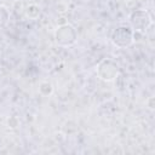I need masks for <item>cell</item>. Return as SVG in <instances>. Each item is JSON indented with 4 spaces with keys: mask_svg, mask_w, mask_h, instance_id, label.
I'll return each mask as SVG.
<instances>
[{
    "mask_svg": "<svg viewBox=\"0 0 155 155\" xmlns=\"http://www.w3.org/2000/svg\"><path fill=\"white\" fill-rule=\"evenodd\" d=\"M110 40L115 46L120 48H126L133 44L134 31L130 25H119L113 30L110 35Z\"/></svg>",
    "mask_w": 155,
    "mask_h": 155,
    "instance_id": "cell-1",
    "label": "cell"
},
{
    "mask_svg": "<svg viewBox=\"0 0 155 155\" xmlns=\"http://www.w3.org/2000/svg\"><path fill=\"white\" fill-rule=\"evenodd\" d=\"M130 24L133 31L143 34L153 25V19L145 10H136L130 15Z\"/></svg>",
    "mask_w": 155,
    "mask_h": 155,
    "instance_id": "cell-2",
    "label": "cell"
},
{
    "mask_svg": "<svg viewBox=\"0 0 155 155\" xmlns=\"http://www.w3.org/2000/svg\"><path fill=\"white\" fill-rule=\"evenodd\" d=\"M54 39L59 46L69 47L76 42L78 33L73 25L65 23V24H62L57 28V30L54 33Z\"/></svg>",
    "mask_w": 155,
    "mask_h": 155,
    "instance_id": "cell-3",
    "label": "cell"
},
{
    "mask_svg": "<svg viewBox=\"0 0 155 155\" xmlns=\"http://www.w3.org/2000/svg\"><path fill=\"white\" fill-rule=\"evenodd\" d=\"M96 71H97V75L102 80L113 81L117 78L120 68H119V64L115 61H113L111 58H104L98 63Z\"/></svg>",
    "mask_w": 155,
    "mask_h": 155,
    "instance_id": "cell-4",
    "label": "cell"
},
{
    "mask_svg": "<svg viewBox=\"0 0 155 155\" xmlns=\"http://www.w3.org/2000/svg\"><path fill=\"white\" fill-rule=\"evenodd\" d=\"M25 15H27V17L29 19H38L40 17V15H41V10H40V7L38 5L30 4L25 10Z\"/></svg>",
    "mask_w": 155,
    "mask_h": 155,
    "instance_id": "cell-5",
    "label": "cell"
},
{
    "mask_svg": "<svg viewBox=\"0 0 155 155\" xmlns=\"http://www.w3.org/2000/svg\"><path fill=\"white\" fill-rule=\"evenodd\" d=\"M8 18H10L8 10H7L5 6L0 5V29H1V28H4V27L7 24Z\"/></svg>",
    "mask_w": 155,
    "mask_h": 155,
    "instance_id": "cell-6",
    "label": "cell"
},
{
    "mask_svg": "<svg viewBox=\"0 0 155 155\" xmlns=\"http://www.w3.org/2000/svg\"><path fill=\"white\" fill-rule=\"evenodd\" d=\"M52 91H53V87H52V85L50 82L45 81V82H41L40 86H39V92L42 96H48V94L52 93Z\"/></svg>",
    "mask_w": 155,
    "mask_h": 155,
    "instance_id": "cell-7",
    "label": "cell"
},
{
    "mask_svg": "<svg viewBox=\"0 0 155 155\" xmlns=\"http://www.w3.org/2000/svg\"><path fill=\"white\" fill-rule=\"evenodd\" d=\"M7 124H8V126H10L11 128H16V127L18 126V120H17V117L11 116V117L7 120Z\"/></svg>",
    "mask_w": 155,
    "mask_h": 155,
    "instance_id": "cell-8",
    "label": "cell"
},
{
    "mask_svg": "<svg viewBox=\"0 0 155 155\" xmlns=\"http://www.w3.org/2000/svg\"><path fill=\"white\" fill-rule=\"evenodd\" d=\"M154 101H155L154 97H150V98L147 101V105H148V108H149L150 110H154V107H155V105H154Z\"/></svg>",
    "mask_w": 155,
    "mask_h": 155,
    "instance_id": "cell-9",
    "label": "cell"
},
{
    "mask_svg": "<svg viewBox=\"0 0 155 155\" xmlns=\"http://www.w3.org/2000/svg\"><path fill=\"white\" fill-rule=\"evenodd\" d=\"M0 67H1V65H0Z\"/></svg>",
    "mask_w": 155,
    "mask_h": 155,
    "instance_id": "cell-10",
    "label": "cell"
}]
</instances>
